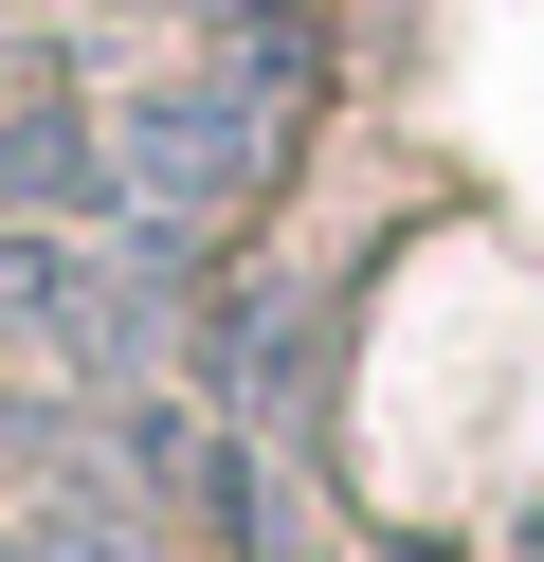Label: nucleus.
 <instances>
[{
    "label": "nucleus",
    "mask_w": 544,
    "mask_h": 562,
    "mask_svg": "<svg viewBox=\"0 0 544 562\" xmlns=\"http://www.w3.org/2000/svg\"><path fill=\"white\" fill-rule=\"evenodd\" d=\"M526 562H544V526H526Z\"/></svg>",
    "instance_id": "obj_5"
},
{
    "label": "nucleus",
    "mask_w": 544,
    "mask_h": 562,
    "mask_svg": "<svg viewBox=\"0 0 544 562\" xmlns=\"http://www.w3.org/2000/svg\"><path fill=\"white\" fill-rule=\"evenodd\" d=\"M109 19H145V37H254V19H309V0H109Z\"/></svg>",
    "instance_id": "obj_3"
},
{
    "label": "nucleus",
    "mask_w": 544,
    "mask_h": 562,
    "mask_svg": "<svg viewBox=\"0 0 544 562\" xmlns=\"http://www.w3.org/2000/svg\"><path fill=\"white\" fill-rule=\"evenodd\" d=\"M326 91V19H254V37H181L109 91V236H164V255H218L254 200L290 182Z\"/></svg>",
    "instance_id": "obj_1"
},
{
    "label": "nucleus",
    "mask_w": 544,
    "mask_h": 562,
    "mask_svg": "<svg viewBox=\"0 0 544 562\" xmlns=\"http://www.w3.org/2000/svg\"><path fill=\"white\" fill-rule=\"evenodd\" d=\"M0 218H109V91L36 74L19 110H0Z\"/></svg>",
    "instance_id": "obj_2"
},
{
    "label": "nucleus",
    "mask_w": 544,
    "mask_h": 562,
    "mask_svg": "<svg viewBox=\"0 0 544 562\" xmlns=\"http://www.w3.org/2000/svg\"><path fill=\"white\" fill-rule=\"evenodd\" d=\"M0 19H36V0H0Z\"/></svg>",
    "instance_id": "obj_4"
}]
</instances>
